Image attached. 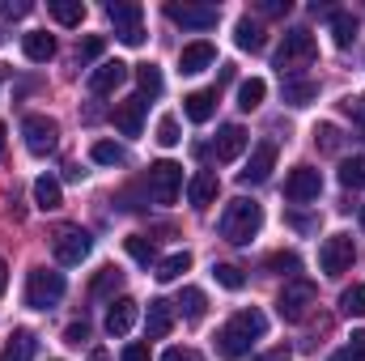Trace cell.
<instances>
[{"mask_svg":"<svg viewBox=\"0 0 365 361\" xmlns=\"http://www.w3.org/2000/svg\"><path fill=\"white\" fill-rule=\"evenodd\" d=\"M268 332V319H264V310H238L221 332H217V353L225 361H238V357H247L251 353V340H259Z\"/></svg>","mask_w":365,"mask_h":361,"instance_id":"cell-1","label":"cell"},{"mask_svg":"<svg viewBox=\"0 0 365 361\" xmlns=\"http://www.w3.org/2000/svg\"><path fill=\"white\" fill-rule=\"evenodd\" d=\"M259 225H264V208H259L255 200H247V195L230 200V204H225V213H221V238H225V243H234V247L251 243V238L259 234Z\"/></svg>","mask_w":365,"mask_h":361,"instance_id":"cell-2","label":"cell"},{"mask_svg":"<svg viewBox=\"0 0 365 361\" xmlns=\"http://www.w3.org/2000/svg\"><path fill=\"white\" fill-rule=\"evenodd\" d=\"M64 289H68L64 272L34 268L30 272V280H26V306H34V310H51V306L64 298Z\"/></svg>","mask_w":365,"mask_h":361,"instance_id":"cell-3","label":"cell"},{"mask_svg":"<svg viewBox=\"0 0 365 361\" xmlns=\"http://www.w3.org/2000/svg\"><path fill=\"white\" fill-rule=\"evenodd\" d=\"M106 17H110L119 43H128V47H140V43H145V9H140V4H132V0H110V4H106Z\"/></svg>","mask_w":365,"mask_h":361,"instance_id":"cell-4","label":"cell"},{"mask_svg":"<svg viewBox=\"0 0 365 361\" xmlns=\"http://www.w3.org/2000/svg\"><path fill=\"white\" fill-rule=\"evenodd\" d=\"M319 56V43H314V34L310 30H289L284 39H280V47H276V68L284 73V68H302V64H310Z\"/></svg>","mask_w":365,"mask_h":361,"instance_id":"cell-5","label":"cell"},{"mask_svg":"<svg viewBox=\"0 0 365 361\" xmlns=\"http://www.w3.org/2000/svg\"><path fill=\"white\" fill-rule=\"evenodd\" d=\"M21 136H26V149H30L34 158H47V153H56V145H60V128H56V119H47V115H26V119H21Z\"/></svg>","mask_w":365,"mask_h":361,"instance_id":"cell-6","label":"cell"},{"mask_svg":"<svg viewBox=\"0 0 365 361\" xmlns=\"http://www.w3.org/2000/svg\"><path fill=\"white\" fill-rule=\"evenodd\" d=\"M310 306H314V285H310V280H289V285L280 289L276 310H280L284 323H302V319L310 315Z\"/></svg>","mask_w":365,"mask_h":361,"instance_id":"cell-7","label":"cell"},{"mask_svg":"<svg viewBox=\"0 0 365 361\" xmlns=\"http://www.w3.org/2000/svg\"><path fill=\"white\" fill-rule=\"evenodd\" d=\"M149 195L158 200V204H175L182 191V166L179 162H153L149 166Z\"/></svg>","mask_w":365,"mask_h":361,"instance_id":"cell-8","label":"cell"},{"mask_svg":"<svg viewBox=\"0 0 365 361\" xmlns=\"http://www.w3.org/2000/svg\"><path fill=\"white\" fill-rule=\"evenodd\" d=\"M353 260H357V247H353L349 234H331V238H323V247H319V268L327 272V276L349 272L353 268Z\"/></svg>","mask_w":365,"mask_h":361,"instance_id":"cell-9","label":"cell"},{"mask_svg":"<svg viewBox=\"0 0 365 361\" xmlns=\"http://www.w3.org/2000/svg\"><path fill=\"white\" fill-rule=\"evenodd\" d=\"M51 247H56V260H60L64 268H77V264H86V260H90L93 238L86 234V230H60Z\"/></svg>","mask_w":365,"mask_h":361,"instance_id":"cell-10","label":"cell"},{"mask_svg":"<svg viewBox=\"0 0 365 361\" xmlns=\"http://www.w3.org/2000/svg\"><path fill=\"white\" fill-rule=\"evenodd\" d=\"M166 17L191 30H212L221 21V9L217 4H166Z\"/></svg>","mask_w":365,"mask_h":361,"instance_id":"cell-11","label":"cell"},{"mask_svg":"<svg viewBox=\"0 0 365 361\" xmlns=\"http://www.w3.org/2000/svg\"><path fill=\"white\" fill-rule=\"evenodd\" d=\"M284 195L293 204H306V200H319L323 195V175L314 166H297L289 179H284Z\"/></svg>","mask_w":365,"mask_h":361,"instance_id":"cell-12","label":"cell"},{"mask_svg":"<svg viewBox=\"0 0 365 361\" xmlns=\"http://www.w3.org/2000/svg\"><path fill=\"white\" fill-rule=\"evenodd\" d=\"M272 166H276V145H272V141H259V145L251 149L247 166L238 171V179H242V183H264L268 175H272Z\"/></svg>","mask_w":365,"mask_h":361,"instance_id":"cell-13","label":"cell"},{"mask_svg":"<svg viewBox=\"0 0 365 361\" xmlns=\"http://www.w3.org/2000/svg\"><path fill=\"white\" fill-rule=\"evenodd\" d=\"M145 98L136 93V98H123V102H115V128L123 132V136H140V128H145Z\"/></svg>","mask_w":365,"mask_h":361,"instance_id":"cell-14","label":"cell"},{"mask_svg":"<svg viewBox=\"0 0 365 361\" xmlns=\"http://www.w3.org/2000/svg\"><path fill=\"white\" fill-rule=\"evenodd\" d=\"M247 128L242 123H225L221 132H217V145H212V153H217V162H234V158H242V149H247Z\"/></svg>","mask_w":365,"mask_h":361,"instance_id":"cell-15","label":"cell"},{"mask_svg":"<svg viewBox=\"0 0 365 361\" xmlns=\"http://www.w3.org/2000/svg\"><path fill=\"white\" fill-rule=\"evenodd\" d=\"M123 81H128V64H123V60H102V64L90 73V90L93 93H115Z\"/></svg>","mask_w":365,"mask_h":361,"instance_id":"cell-16","label":"cell"},{"mask_svg":"<svg viewBox=\"0 0 365 361\" xmlns=\"http://www.w3.org/2000/svg\"><path fill=\"white\" fill-rule=\"evenodd\" d=\"M136 315H140V306H136L132 298L110 302V310H106V336H128V332L136 327Z\"/></svg>","mask_w":365,"mask_h":361,"instance_id":"cell-17","label":"cell"},{"mask_svg":"<svg viewBox=\"0 0 365 361\" xmlns=\"http://www.w3.org/2000/svg\"><path fill=\"white\" fill-rule=\"evenodd\" d=\"M212 60H217V47H212V43H187L179 51V73L195 77V73L212 68Z\"/></svg>","mask_w":365,"mask_h":361,"instance_id":"cell-18","label":"cell"},{"mask_svg":"<svg viewBox=\"0 0 365 361\" xmlns=\"http://www.w3.org/2000/svg\"><path fill=\"white\" fill-rule=\"evenodd\" d=\"M217 191H221V183L212 171H195L191 183H187V200H191V208H208L212 200H217Z\"/></svg>","mask_w":365,"mask_h":361,"instance_id":"cell-19","label":"cell"},{"mask_svg":"<svg viewBox=\"0 0 365 361\" xmlns=\"http://www.w3.org/2000/svg\"><path fill=\"white\" fill-rule=\"evenodd\" d=\"M170 327H175V310H170V302H149V315H145V336L149 340H162V336H170Z\"/></svg>","mask_w":365,"mask_h":361,"instance_id":"cell-20","label":"cell"},{"mask_svg":"<svg viewBox=\"0 0 365 361\" xmlns=\"http://www.w3.org/2000/svg\"><path fill=\"white\" fill-rule=\"evenodd\" d=\"M212 111H217V90H195V93L182 98V115H187L191 123H208Z\"/></svg>","mask_w":365,"mask_h":361,"instance_id":"cell-21","label":"cell"},{"mask_svg":"<svg viewBox=\"0 0 365 361\" xmlns=\"http://www.w3.org/2000/svg\"><path fill=\"white\" fill-rule=\"evenodd\" d=\"M21 51H26V60H34V64H47V60L56 56V39H51L47 30H30V34L21 39Z\"/></svg>","mask_w":365,"mask_h":361,"instance_id":"cell-22","label":"cell"},{"mask_svg":"<svg viewBox=\"0 0 365 361\" xmlns=\"http://www.w3.org/2000/svg\"><path fill=\"white\" fill-rule=\"evenodd\" d=\"M34 349H38V340H34V332H26V327H17V332L9 336V345L0 349V361H30V357H34Z\"/></svg>","mask_w":365,"mask_h":361,"instance_id":"cell-23","label":"cell"},{"mask_svg":"<svg viewBox=\"0 0 365 361\" xmlns=\"http://www.w3.org/2000/svg\"><path fill=\"white\" fill-rule=\"evenodd\" d=\"M34 204H38L43 213L60 208V204H64V191H60V179H51V175H38V179H34Z\"/></svg>","mask_w":365,"mask_h":361,"instance_id":"cell-24","label":"cell"},{"mask_svg":"<svg viewBox=\"0 0 365 361\" xmlns=\"http://www.w3.org/2000/svg\"><path fill=\"white\" fill-rule=\"evenodd\" d=\"M234 39H238V47L242 51H264V26L259 21H251V17H238V26H234Z\"/></svg>","mask_w":365,"mask_h":361,"instance_id":"cell-25","label":"cell"},{"mask_svg":"<svg viewBox=\"0 0 365 361\" xmlns=\"http://www.w3.org/2000/svg\"><path fill=\"white\" fill-rule=\"evenodd\" d=\"M47 9H51V17L60 26H81L86 21V4L81 0H47Z\"/></svg>","mask_w":365,"mask_h":361,"instance_id":"cell-26","label":"cell"},{"mask_svg":"<svg viewBox=\"0 0 365 361\" xmlns=\"http://www.w3.org/2000/svg\"><path fill=\"white\" fill-rule=\"evenodd\" d=\"M187 268H191V251H175V255L158 260V272H153V276H158L162 285H170V280H179Z\"/></svg>","mask_w":365,"mask_h":361,"instance_id":"cell-27","label":"cell"},{"mask_svg":"<svg viewBox=\"0 0 365 361\" xmlns=\"http://www.w3.org/2000/svg\"><path fill=\"white\" fill-rule=\"evenodd\" d=\"M314 98H319V86H314V81L284 77V102H289V106H310Z\"/></svg>","mask_w":365,"mask_h":361,"instance_id":"cell-28","label":"cell"},{"mask_svg":"<svg viewBox=\"0 0 365 361\" xmlns=\"http://www.w3.org/2000/svg\"><path fill=\"white\" fill-rule=\"evenodd\" d=\"M179 306H182V319L187 323H200L204 319V310H208V298H204V289H182V298H179Z\"/></svg>","mask_w":365,"mask_h":361,"instance_id":"cell-29","label":"cell"},{"mask_svg":"<svg viewBox=\"0 0 365 361\" xmlns=\"http://www.w3.org/2000/svg\"><path fill=\"white\" fill-rule=\"evenodd\" d=\"M331 39H336V47H353V39H357V17H353V13H331Z\"/></svg>","mask_w":365,"mask_h":361,"instance_id":"cell-30","label":"cell"},{"mask_svg":"<svg viewBox=\"0 0 365 361\" xmlns=\"http://www.w3.org/2000/svg\"><path fill=\"white\" fill-rule=\"evenodd\" d=\"M340 183H344L349 191H361L365 187V158H344V162H340Z\"/></svg>","mask_w":365,"mask_h":361,"instance_id":"cell-31","label":"cell"},{"mask_svg":"<svg viewBox=\"0 0 365 361\" xmlns=\"http://www.w3.org/2000/svg\"><path fill=\"white\" fill-rule=\"evenodd\" d=\"M90 158L98 162V166H123V162H128V153H123L115 141H98V145L90 149Z\"/></svg>","mask_w":365,"mask_h":361,"instance_id":"cell-32","label":"cell"},{"mask_svg":"<svg viewBox=\"0 0 365 361\" xmlns=\"http://www.w3.org/2000/svg\"><path fill=\"white\" fill-rule=\"evenodd\" d=\"M264 93H268V86H264L259 77H251V81L238 86V106H242V111H255V106L264 102Z\"/></svg>","mask_w":365,"mask_h":361,"instance_id":"cell-33","label":"cell"},{"mask_svg":"<svg viewBox=\"0 0 365 361\" xmlns=\"http://www.w3.org/2000/svg\"><path fill=\"white\" fill-rule=\"evenodd\" d=\"M340 310L353 315V319H365V285H349L340 293Z\"/></svg>","mask_w":365,"mask_h":361,"instance_id":"cell-34","label":"cell"},{"mask_svg":"<svg viewBox=\"0 0 365 361\" xmlns=\"http://www.w3.org/2000/svg\"><path fill=\"white\" fill-rule=\"evenodd\" d=\"M119 285H123V272H119V268H102L98 276H93L90 293H93V298H106V293H115Z\"/></svg>","mask_w":365,"mask_h":361,"instance_id":"cell-35","label":"cell"},{"mask_svg":"<svg viewBox=\"0 0 365 361\" xmlns=\"http://www.w3.org/2000/svg\"><path fill=\"white\" fill-rule=\"evenodd\" d=\"M314 145H319L323 153H336V149H340V128H336V123H319V128H314Z\"/></svg>","mask_w":365,"mask_h":361,"instance_id":"cell-36","label":"cell"},{"mask_svg":"<svg viewBox=\"0 0 365 361\" xmlns=\"http://www.w3.org/2000/svg\"><path fill=\"white\" fill-rule=\"evenodd\" d=\"M128 255H132L136 264H153V260H158L153 243H149V238H140V234H132V238H128Z\"/></svg>","mask_w":365,"mask_h":361,"instance_id":"cell-37","label":"cell"},{"mask_svg":"<svg viewBox=\"0 0 365 361\" xmlns=\"http://www.w3.org/2000/svg\"><path fill=\"white\" fill-rule=\"evenodd\" d=\"M182 136H179V119L175 115H162L158 119V145H166V149H175Z\"/></svg>","mask_w":365,"mask_h":361,"instance_id":"cell-38","label":"cell"},{"mask_svg":"<svg viewBox=\"0 0 365 361\" xmlns=\"http://www.w3.org/2000/svg\"><path fill=\"white\" fill-rule=\"evenodd\" d=\"M212 276H217V285H225V289H242V285H247V276H242L238 264H217Z\"/></svg>","mask_w":365,"mask_h":361,"instance_id":"cell-39","label":"cell"},{"mask_svg":"<svg viewBox=\"0 0 365 361\" xmlns=\"http://www.w3.org/2000/svg\"><path fill=\"white\" fill-rule=\"evenodd\" d=\"M327 361H365V332H353V340L340 353H331Z\"/></svg>","mask_w":365,"mask_h":361,"instance_id":"cell-40","label":"cell"},{"mask_svg":"<svg viewBox=\"0 0 365 361\" xmlns=\"http://www.w3.org/2000/svg\"><path fill=\"white\" fill-rule=\"evenodd\" d=\"M268 268L280 272V276H293V272L302 268V260H297L293 251H272V255H268Z\"/></svg>","mask_w":365,"mask_h":361,"instance_id":"cell-41","label":"cell"},{"mask_svg":"<svg viewBox=\"0 0 365 361\" xmlns=\"http://www.w3.org/2000/svg\"><path fill=\"white\" fill-rule=\"evenodd\" d=\"M136 81H140L145 93H162V73H158V64H140V68H136Z\"/></svg>","mask_w":365,"mask_h":361,"instance_id":"cell-42","label":"cell"},{"mask_svg":"<svg viewBox=\"0 0 365 361\" xmlns=\"http://www.w3.org/2000/svg\"><path fill=\"white\" fill-rule=\"evenodd\" d=\"M30 0H0V17H26Z\"/></svg>","mask_w":365,"mask_h":361,"instance_id":"cell-43","label":"cell"},{"mask_svg":"<svg viewBox=\"0 0 365 361\" xmlns=\"http://www.w3.org/2000/svg\"><path fill=\"white\" fill-rule=\"evenodd\" d=\"M64 340H68V345L90 340V323H68V327H64Z\"/></svg>","mask_w":365,"mask_h":361,"instance_id":"cell-44","label":"cell"},{"mask_svg":"<svg viewBox=\"0 0 365 361\" xmlns=\"http://www.w3.org/2000/svg\"><path fill=\"white\" fill-rule=\"evenodd\" d=\"M119 361H149V345H140V340H136V345H128V349L119 353Z\"/></svg>","mask_w":365,"mask_h":361,"instance_id":"cell-45","label":"cell"},{"mask_svg":"<svg viewBox=\"0 0 365 361\" xmlns=\"http://www.w3.org/2000/svg\"><path fill=\"white\" fill-rule=\"evenodd\" d=\"M255 361H293V349H289V345H276V349H268V353H259Z\"/></svg>","mask_w":365,"mask_h":361,"instance_id":"cell-46","label":"cell"},{"mask_svg":"<svg viewBox=\"0 0 365 361\" xmlns=\"http://www.w3.org/2000/svg\"><path fill=\"white\" fill-rule=\"evenodd\" d=\"M162 361H204V357H200L195 349H166V353H162Z\"/></svg>","mask_w":365,"mask_h":361,"instance_id":"cell-47","label":"cell"},{"mask_svg":"<svg viewBox=\"0 0 365 361\" xmlns=\"http://www.w3.org/2000/svg\"><path fill=\"white\" fill-rule=\"evenodd\" d=\"M98 56H102V39L93 34V39H86V43H81V60H98Z\"/></svg>","mask_w":365,"mask_h":361,"instance_id":"cell-48","label":"cell"},{"mask_svg":"<svg viewBox=\"0 0 365 361\" xmlns=\"http://www.w3.org/2000/svg\"><path fill=\"white\" fill-rule=\"evenodd\" d=\"M259 9H264V13H272V17H280V13H289V0H264Z\"/></svg>","mask_w":365,"mask_h":361,"instance_id":"cell-49","label":"cell"},{"mask_svg":"<svg viewBox=\"0 0 365 361\" xmlns=\"http://www.w3.org/2000/svg\"><path fill=\"white\" fill-rule=\"evenodd\" d=\"M344 106H349V111H353V115H357V119L365 123V93H361V98H349Z\"/></svg>","mask_w":365,"mask_h":361,"instance_id":"cell-50","label":"cell"},{"mask_svg":"<svg viewBox=\"0 0 365 361\" xmlns=\"http://www.w3.org/2000/svg\"><path fill=\"white\" fill-rule=\"evenodd\" d=\"M4 289H9V264L0 260V293H4Z\"/></svg>","mask_w":365,"mask_h":361,"instance_id":"cell-51","label":"cell"},{"mask_svg":"<svg viewBox=\"0 0 365 361\" xmlns=\"http://www.w3.org/2000/svg\"><path fill=\"white\" fill-rule=\"evenodd\" d=\"M90 361H110V353H106V349H93V353H90Z\"/></svg>","mask_w":365,"mask_h":361,"instance_id":"cell-52","label":"cell"},{"mask_svg":"<svg viewBox=\"0 0 365 361\" xmlns=\"http://www.w3.org/2000/svg\"><path fill=\"white\" fill-rule=\"evenodd\" d=\"M0 158H4V123H0Z\"/></svg>","mask_w":365,"mask_h":361,"instance_id":"cell-53","label":"cell"},{"mask_svg":"<svg viewBox=\"0 0 365 361\" xmlns=\"http://www.w3.org/2000/svg\"><path fill=\"white\" fill-rule=\"evenodd\" d=\"M361 225H365V204H361Z\"/></svg>","mask_w":365,"mask_h":361,"instance_id":"cell-54","label":"cell"},{"mask_svg":"<svg viewBox=\"0 0 365 361\" xmlns=\"http://www.w3.org/2000/svg\"><path fill=\"white\" fill-rule=\"evenodd\" d=\"M0 86H4V68H0Z\"/></svg>","mask_w":365,"mask_h":361,"instance_id":"cell-55","label":"cell"}]
</instances>
